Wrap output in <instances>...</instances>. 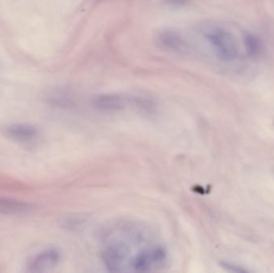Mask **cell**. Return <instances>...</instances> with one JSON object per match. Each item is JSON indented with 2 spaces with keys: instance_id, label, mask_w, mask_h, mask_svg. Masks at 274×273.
I'll use <instances>...</instances> for the list:
<instances>
[{
  "instance_id": "ba28073f",
  "label": "cell",
  "mask_w": 274,
  "mask_h": 273,
  "mask_svg": "<svg viewBox=\"0 0 274 273\" xmlns=\"http://www.w3.org/2000/svg\"><path fill=\"white\" fill-rule=\"evenodd\" d=\"M167 6L173 8H181L189 4L190 0H163Z\"/></svg>"
},
{
  "instance_id": "3957f363",
  "label": "cell",
  "mask_w": 274,
  "mask_h": 273,
  "mask_svg": "<svg viewBox=\"0 0 274 273\" xmlns=\"http://www.w3.org/2000/svg\"><path fill=\"white\" fill-rule=\"evenodd\" d=\"M154 41L160 49L182 57H196V49L192 35L175 27H164L155 34Z\"/></svg>"
},
{
  "instance_id": "277c9868",
  "label": "cell",
  "mask_w": 274,
  "mask_h": 273,
  "mask_svg": "<svg viewBox=\"0 0 274 273\" xmlns=\"http://www.w3.org/2000/svg\"><path fill=\"white\" fill-rule=\"evenodd\" d=\"M4 133L11 141L23 144L34 142L39 135L38 130L34 126L25 123H17L8 126Z\"/></svg>"
},
{
  "instance_id": "7a4b0ae2",
  "label": "cell",
  "mask_w": 274,
  "mask_h": 273,
  "mask_svg": "<svg viewBox=\"0 0 274 273\" xmlns=\"http://www.w3.org/2000/svg\"><path fill=\"white\" fill-rule=\"evenodd\" d=\"M196 57L204 58L225 72H242L248 61L255 60L252 34L223 22L207 20L195 27Z\"/></svg>"
},
{
  "instance_id": "8992f818",
  "label": "cell",
  "mask_w": 274,
  "mask_h": 273,
  "mask_svg": "<svg viewBox=\"0 0 274 273\" xmlns=\"http://www.w3.org/2000/svg\"><path fill=\"white\" fill-rule=\"evenodd\" d=\"M60 260V254L55 249L41 252L35 257L30 265L31 272H44L55 267Z\"/></svg>"
},
{
  "instance_id": "5b68a950",
  "label": "cell",
  "mask_w": 274,
  "mask_h": 273,
  "mask_svg": "<svg viewBox=\"0 0 274 273\" xmlns=\"http://www.w3.org/2000/svg\"><path fill=\"white\" fill-rule=\"evenodd\" d=\"M131 100L117 94H102L94 97L91 104L98 110L111 112L124 109Z\"/></svg>"
},
{
  "instance_id": "6da1fadb",
  "label": "cell",
  "mask_w": 274,
  "mask_h": 273,
  "mask_svg": "<svg viewBox=\"0 0 274 273\" xmlns=\"http://www.w3.org/2000/svg\"><path fill=\"white\" fill-rule=\"evenodd\" d=\"M102 259L115 272L152 271L165 265L167 252L153 242L145 228L132 224L115 228L107 236Z\"/></svg>"
},
{
  "instance_id": "52a82bcc",
  "label": "cell",
  "mask_w": 274,
  "mask_h": 273,
  "mask_svg": "<svg viewBox=\"0 0 274 273\" xmlns=\"http://www.w3.org/2000/svg\"><path fill=\"white\" fill-rule=\"evenodd\" d=\"M33 205L11 198L0 197V213L4 215H20L29 213Z\"/></svg>"
}]
</instances>
